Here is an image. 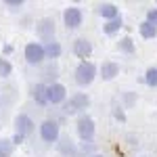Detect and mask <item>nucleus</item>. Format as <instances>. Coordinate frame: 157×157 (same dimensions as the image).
I'll use <instances>...</instances> for the list:
<instances>
[{"instance_id":"obj_1","label":"nucleus","mask_w":157,"mask_h":157,"mask_svg":"<svg viewBox=\"0 0 157 157\" xmlns=\"http://www.w3.org/2000/svg\"><path fill=\"white\" fill-rule=\"evenodd\" d=\"M97 75H98V67L92 61H80L78 67H75V71H73V80H75L78 86L86 88V86H90L94 82Z\"/></svg>"},{"instance_id":"obj_2","label":"nucleus","mask_w":157,"mask_h":157,"mask_svg":"<svg viewBox=\"0 0 157 157\" xmlns=\"http://www.w3.org/2000/svg\"><path fill=\"white\" fill-rule=\"evenodd\" d=\"M88 107H90V97L86 92H75L63 103V113L65 115H84Z\"/></svg>"},{"instance_id":"obj_3","label":"nucleus","mask_w":157,"mask_h":157,"mask_svg":"<svg viewBox=\"0 0 157 157\" xmlns=\"http://www.w3.org/2000/svg\"><path fill=\"white\" fill-rule=\"evenodd\" d=\"M38 134L40 138L46 143V145H57L61 140V128H59V121L55 120H44L38 128Z\"/></svg>"},{"instance_id":"obj_4","label":"nucleus","mask_w":157,"mask_h":157,"mask_svg":"<svg viewBox=\"0 0 157 157\" xmlns=\"http://www.w3.org/2000/svg\"><path fill=\"white\" fill-rule=\"evenodd\" d=\"M75 132L80 136V140H84V143H92V138H94V134H97V124L94 120L90 117V115H80L78 117V124H75Z\"/></svg>"},{"instance_id":"obj_5","label":"nucleus","mask_w":157,"mask_h":157,"mask_svg":"<svg viewBox=\"0 0 157 157\" xmlns=\"http://www.w3.org/2000/svg\"><path fill=\"white\" fill-rule=\"evenodd\" d=\"M23 57L29 65H42V61L46 59V50L42 42H27L23 48Z\"/></svg>"},{"instance_id":"obj_6","label":"nucleus","mask_w":157,"mask_h":157,"mask_svg":"<svg viewBox=\"0 0 157 157\" xmlns=\"http://www.w3.org/2000/svg\"><path fill=\"white\" fill-rule=\"evenodd\" d=\"M36 34L40 40H44V44H48L55 40V34H57V25H55V19L52 17H42L36 23Z\"/></svg>"},{"instance_id":"obj_7","label":"nucleus","mask_w":157,"mask_h":157,"mask_svg":"<svg viewBox=\"0 0 157 157\" xmlns=\"http://www.w3.org/2000/svg\"><path fill=\"white\" fill-rule=\"evenodd\" d=\"M84 21V11L80 6H67L63 11V23L67 29H78Z\"/></svg>"},{"instance_id":"obj_8","label":"nucleus","mask_w":157,"mask_h":157,"mask_svg":"<svg viewBox=\"0 0 157 157\" xmlns=\"http://www.w3.org/2000/svg\"><path fill=\"white\" fill-rule=\"evenodd\" d=\"M13 124H15V132L21 134V136H29V134H34V130H36V124H34V120L27 113H17Z\"/></svg>"},{"instance_id":"obj_9","label":"nucleus","mask_w":157,"mask_h":157,"mask_svg":"<svg viewBox=\"0 0 157 157\" xmlns=\"http://www.w3.org/2000/svg\"><path fill=\"white\" fill-rule=\"evenodd\" d=\"M71 50H73V55H75L80 61H88V57L92 55L94 46H92V42H90L88 38H78V40L73 42Z\"/></svg>"},{"instance_id":"obj_10","label":"nucleus","mask_w":157,"mask_h":157,"mask_svg":"<svg viewBox=\"0 0 157 157\" xmlns=\"http://www.w3.org/2000/svg\"><path fill=\"white\" fill-rule=\"evenodd\" d=\"M67 101V88L61 82H52L48 84V103L50 105H61Z\"/></svg>"},{"instance_id":"obj_11","label":"nucleus","mask_w":157,"mask_h":157,"mask_svg":"<svg viewBox=\"0 0 157 157\" xmlns=\"http://www.w3.org/2000/svg\"><path fill=\"white\" fill-rule=\"evenodd\" d=\"M98 75L105 80V82H111L120 75V63L115 61H103L101 67H98Z\"/></svg>"},{"instance_id":"obj_12","label":"nucleus","mask_w":157,"mask_h":157,"mask_svg":"<svg viewBox=\"0 0 157 157\" xmlns=\"http://www.w3.org/2000/svg\"><path fill=\"white\" fill-rule=\"evenodd\" d=\"M29 94H32V98L36 101L40 107L48 105V84H42V82L34 84V86H32V90H29Z\"/></svg>"},{"instance_id":"obj_13","label":"nucleus","mask_w":157,"mask_h":157,"mask_svg":"<svg viewBox=\"0 0 157 157\" xmlns=\"http://www.w3.org/2000/svg\"><path fill=\"white\" fill-rule=\"evenodd\" d=\"M97 13L105 19V21H111V19L121 17L117 4H113V2H101V4H97Z\"/></svg>"},{"instance_id":"obj_14","label":"nucleus","mask_w":157,"mask_h":157,"mask_svg":"<svg viewBox=\"0 0 157 157\" xmlns=\"http://www.w3.org/2000/svg\"><path fill=\"white\" fill-rule=\"evenodd\" d=\"M57 149H59V153H63L65 157H78V147H75V143H73L69 136L61 138L59 143H57Z\"/></svg>"},{"instance_id":"obj_15","label":"nucleus","mask_w":157,"mask_h":157,"mask_svg":"<svg viewBox=\"0 0 157 157\" xmlns=\"http://www.w3.org/2000/svg\"><path fill=\"white\" fill-rule=\"evenodd\" d=\"M138 34L140 38H145V40H155L157 38V25H153L151 21H140L138 23Z\"/></svg>"},{"instance_id":"obj_16","label":"nucleus","mask_w":157,"mask_h":157,"mask_svg":"<svg viewBox=\"0 0 157 157\" xmlns=\"http://www.w3.org/2000/svg\"><path fill=\"white\" fill-rule=\"evenodd\" d=\"M44 50H46V59L57 61L61 57V52H63V46H61V42L52 40V42H48V44H44Z\"/></svg>"},{"instance_id":"obj_17","label":"nucleus","mask_w":157,"mask_h":157,"mask_svg":"<svg viewBox=\"0 0 157 157\" xmlns=\"http://www.w3.org/2000/svg\"><path fill=\"white\" fill-rule=\"evenodd\" d=\"M121 27H124V19L117 17V19H111L107 23H103V34L105 36H113V34H117Z\"/></svg>"},{"instance_id":"obj_18","label":"nucleus","mask_w":157,"mask_h":157,"mask_svg":"<svg viewBox=\"0 0 157 157\" xmlns=\"http://www.w3.org/2000/svg\"><path fill=\"white\" fill-rule=\"evenodd\" d=\"M117 50H120V52H124V55H134V52H136L134 38H130V36L120 38V42H117Z\"/></svg>"},{"instance_id":"obj_19","label":"nucleus","mask_w":157,"mask_h":157,"mask_svg":"<svg viewBox=\"0 0 157 157\" xmlns=\"http://www.w3.org/2000/svg\"><path fill=\"white\" fill-rule=\"evenodd\" d=\"M15 153V143L11 138H0V157H13Z\"/></svg>"},{"instance_id":"obj_20","label":"nucleus","mask_w":157,"mask_h":157,"mask_svg":"<svg viewBox=\"0 0 157 157\" xmlns=\"http://www.w3.org/2000/svg\"><path fill=\"white\" fill-rule=\"evenodd\" d=\"M145 84L149 88H157V67H149L145 71Z\"/></svg>"},{"instance_id":"obj_21","label":"nucleus","mask_w":157,"mask_h":157,"mask_svg":"<svg viewBox=\"0 0 157 157\" xmlns=\"http://www.w3.org/2000/svg\"><path fill=\"white\" fill-rule=\"evenodd\" d=\"M11 73H13V63L0 55V78H9Z\"/></svg>"},{"instance_id":"obj_22","label":"nucleus","mask_w":157,"mask_h":157,"mask_svg":"<svg viewBox=\"0 0 157 157\" xmlns=\"http://www.w3.org/2000/svg\"><path fill=\"white\" fill-rule=\"evenodd\" d=\"M111 113H113V117L124 124L126 121V113H124V105H117V103H113V107H111Z\"/></svg>"},{"instance_id":"obj_23","label":"nucleus","mask_w":157,"mask_h":157,"mask_svg":"<svg viewBox=\"0 0 157 157\" xmlns=\"http://www.w3.org/2000/svg\"><path fill=\"white\" fill-rule=\"evenodd\" d=\"M4 6H6L9 11L17 13V11H21V9H23V0H4Z\"/></svg>"},{"instance_id":"obj_24","label":"nucleus","mask_w":157,"mask_h":157,"mask_svg":"<svg viewBox=\"0 0 157 157\" xmlns=\"http://www.w3.org/2000/svg\"><path fill=\"white\" fill-rule=\"evenodd\" d=\"M121 98H124V107H132V103H136L138 94H136V92H124Z\"/></svg>"},{"instance_id":"obj_25","label":"nucleus","mask_w":157,"mask_h":157,"mask_svg":"<svg viewBox=\"0 0 157 157\" xmlns=\"http://www.w3.org/2000/svg\"><path fill=\"white\" fill-rule=\"evenodd\" d=\"M147 21H151L153 25H157V6H153V9L147 11Z\"/></svg>"},{"instance_id":"obj_26","label":"nucleus","mask_w":157,"mask_h":157,"mask_svg":"<svg viewBox=\"0 0 157 157\" xmlns=\"http://www.w3.org/2000/svg\"><path fill=\"white\" fill-rule=\"evenodd\" d=\"M11 140L15 143V147H19V145H21V143L25 140V136H21V134H17V132H15V134H13V138H11Z\"/></svg>"},{"instance_id":"obj_27","label":"nucleus","mask_w":157,"mask_h":157,"mask_svg":"<svg viewBox=\"0 0 157 157\" xmlns=\"http://www.w3.org/2000/svg\"><path fill=\"white\" fill-rule=\"evenodd\" d=\"M90 157H107V155H103V153H94V155H90Z\"/></svg>"},{"instance_id":"obj_28","label":"nucleus","mask_w":157,"mask_h":157,"mask_svg":"<svg viewBox=\"0 0 157 157\" xmlns=\"http://www.w3.org/2000/svg\"><path fill=\"white\" fill-rule=\"evenodd\" d=\"M0 101H2V97H0Z\"/></svg>"},{"instance_id":"obj_29","label":"nucleus","mask_w":157,"mask_h":157,"mask_svg":"<svg viewBox=\"0 0 157 157\" xmlns=\"http://www.w3.org/2000/svg\"><path fill=\"white\" fill-rule=\"evenodd\" d=\"M155 4H157V2H155Z\"/></svg>"}]
</instances>
